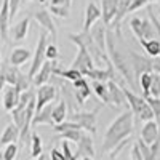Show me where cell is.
<instances>
[{"label": "cell", "mask_w": 160, "mask_h": 160, "mask_svg": "<svg viewBox=\"0 0 160 160\" xmlns=\"http://www.w3.org/2000/svg\"><path fill=\"white\" fill-rule=\"evenodd\" d=\"M0 148H2V142H0ZM0 160H3V152H0Z\"/></svg>", "instance_id": "cell-49"}, {"label": "cell", "mask_w": 160, "mask_h": 160, "mask_svg": "<svg viewBox=\"0 0 160 160\" xmlns=\"http://www.w3.org/2000/svg\"><path fill=\"white\" fill-rule=\"evenodd\" d=\"M18 151H19V148H18L16 142L5 146V149H3V160H15L18 157Z\"/></svg>", "instance_id": "cell-34"}, {"label": "cell", "mask_w": 160, "mask_h": 160, "mask_svg": "<svg viewBox=\"0 0 160 160\" xmlns=\"http://www.w3.org/2000/svg\"><path fill=\"white\" fill-rule=\"evenodd\" d=\"M53 108H55V104H48L45 109H42L38 114H35V117L32 120V127H35V125L55 127V122H53Z\"/></svg>", "instance_id": "cell-21"}, {"label": "cell", "mask_w": 160, "mask_h": 160, "mask_svg": "<svg viewBox=\"0 0 160 160\" xmlns=\"http://www.w3.org/2000/svg\"><path fill=\"white\" fill-rule=\"evenodd\" d=\"M98 112H99V108H96L95 111H80V112H72L69 115V120L77 125L82 127L83 131L90 133V135L95 136L96 133V117H98Z\"/></svg>", "instance_id": "cell-6"}, {"label": "cell", "mask_w": 160, "mask_h": 160, "mask_svg": "<svg viewBox=\"0 0 160 160\" xmlns=\"http://www.w3.org/2000/svg\"><path fill=\"white\" fill-rule=\"evenodd\" d=\"M68 37H69L71 42H74V43L77 45V48H78L77 56H75V59L72 61L71 68L80 71V72H82V75L85 77L90 71H93V69L96 68V66H95V61H93V58H91V55H90L87 43L83 42L82 34H74V32H72V34H69Z\"/></svg>", "instance_id": "cell-3"}, {"label": "cell", "mask_w": 160, "mask_h": 160, "mask_svg": "<svg viewBox=\"0 0 160 160\" xmlns=\"http://www.w3.org/2000/svg\"><path fill=\"white\" fill-rule=\"evenodd\" d=\"M130 29L135 34L138 40H144V31H142V19L141 18H131L130 19Z\"/></svg>", "instance_id": "cell-33"}, {"label": "cell", "mask_w": 160, "mask_h": 160, "mask_svg": "<svg viewBox=\"0 0 160 160\" xmlns=\"http://www.w3.org/2000/svg\"><path fill=\"white\" fill-rule=\"evenodd\" d=\"M78 158H83V157H95V144H93V138L90 133H83L82 139L77 144V152Z\"/></svg>", "instance_id": "cell-16"}, {"label": "cell", "mask_w": 160, "mask_h": 160, "mask_svg": "<svg viewBox=\"0 0 160 160\" xmlns=\"http://www.w3.org/2000/svg\"><path fill=\"white\" fill-rule=\"evenodd\" d=\"M141 47L144 48V51L148 53L151 58H158L160 56V40L158 38H152V40H139Z\"/></svg>", "instance_id": "cell-26"}, {"label": "cell", "mask_w": 160, "mask_h": 160, "mask_svg": "<svg viewBox=\"0 0 160 160\" xmlns=\"http://www.w3.org/2000/svg\"><path fill=\"white\" fill-rule=\"evenodd\" d=\"M19 138H21V130L15 123H8L2 133V136H0V142H2V146H8L16 142Z\"/></svg>", "instance_id": "cell-23"}, {"label": "cell", "mask_w": 160, "mask_h": 160, "mask_svg": "<svg viewBox=\"0 0 160 160\" xmlns=\"http://www.w3.org/2000/svg\"><path fill=\"white\" fill-rule=\"evenodd\" d=\"M152 80H154V72H146L139 77V85H141V90L144 93V98H148L149 96V93H151V87H152Z\"/></svg>", "instance_id": "cell-32"}, {"label": "cell", "mask_w": 160, "mask_h": 160, "mask_svg": "<svg viewBox=\"0 0 160 160\" xmlns=\"http://www.w3.org/2000/svg\"><path fill=\"white\" fill-rule=\"evenodd\" d=\"M106 26L104 22H96L95 26L91 28L90 31V35L93 38V42H95V45L101 50V51H106L108 53V48H106Z\"/></svg>", "instance_id": "cell-18"}, {"label": "cell", "mask_w": 160, "mask_h": 160, "mask_svg": "<svg viewBox=\"0 0 160 160\" xmlns=\"http://www.w3.org/2000/svg\"><path fill=\"white\" fill-rule=\"evenodd\" d=\"M56 98V88L47 83V85H42L38 87L37 91H35V101H37V112L38 114L42 109H45L48 104H51V101Z\"/></svg>", "instance_id": "cell-7"}, {"label": "cell", "mask_w": 160, "mask_h": 160, "mask_svg": "<svg viewBox=\"0 0 160 160\" xmlns=\"http://www.w3.org/2000/svg\"><path fill=\"white\" fill-rule=\"evenodd\" d=\"M148 2H152V3H155V2H158V0H148Z\"/></svg>", "instance_id": "cell-53"}, {"label": "cell", "mask_w": 160, "mask_h": 160, "mask_svg": "<svg viewBox=\"0 0 160 160\" xmlns=\"http://www.w3.org/2000/svg\"><path fill=\"white\" fill-rule=\"evenodd\" d=\"M83 133H85L83 130H68V131L59 133L58 138L62 139V141H68V142H75V144H78L80 139H82V136H83Z\"/></svg>", "instance_id": "cell-31"}, {"label": "cell", "mask_w": 160, "mask_h": 160, "mask_svg": "<svg viewBox=\"0 0 160 160\" xmlns=\"http://www.w3.org/2000/svg\"><path fill=\"white\" fill-rule=\"evenodd\" d=\"M29 24H31V19H29V18H22L19 22H16L15 26H11V28H10V35H11V38L16 40V42L26 38V35H28V31H29Z\"/></svg>", "instance_id": "cell-22"}, {"label": "cell", "mask_w": 160, "mask_h": 160, "mask_svg": "<svg viewBox=\"0 0 160 160\" xmlns=\"http://www.w3.org/2000/svg\"><path fill=\"white\" fill-rule=\"evenodd\" d=\"M58 56H59V51H58L56 43H48V47H47V59L48 61H56Z\"/></svg>", "instance_id": "cell-40"}, {"label": "cell", "mask_w": 160, "mask_h": 160, "mask_svg": "<svg viewBox=\"0 0 160 160\" xmlns=\"http://www.w3.org/2000/svg\"><path fill=\"white\" fill-rule=\"evenodd\" d=\"M47 47H48V34L45 31L40 32L38 37V42L34 51V56H32V64H31V69H29V77L34 78L37 75V72L40 71V68L43 66V62L47 61Z\"/></svg>", "instance_id": "cell-5"}, {"label": "cell", "mask_w": 160, "mask_h": 160, "mask_svg": "<svg viewBox=\"0 0 160 160\" xmlns=\"http://www.w3.org/2000/svg\"><path fill=\"white\" fill-rule=\"evenodd\" d=\"M123 93H125L127 102L131 108L133 115H135L139 122L146 123V122H149V120H155V115H154L151 106L148 104L144 96H138L136 93H133V90H128V88H123Z\"/></svg>", "instance_id": "cell-4"}, {"label": "cell", "mask_w": 160, "mask_h": 160, "mask_svg": "<svg viewBox=\"0 0 160 160\" xmlns=\"http://www.w3.org/2000/svg\"><path fill=\"white\" fill-rule=\"evenodd\" d=\"M21 99V91L15 85H7L3 88V109L7 112H11L13 109L19 104Z\"/></svg>", "instance_id": "cell-12"}, {"label": "cell", "mask_w": 160, "mask_h": 160, "mask_svg": "<svg viewBox=\"0 0 160 160\" xmlns=\"http://www.w3.org/2000/svg\"><path fill=\"white\" fill-rule=\"evenodd\" d=\"M149 96L160 98V75L158 74H154V80H152V87H151Z\"/></svg>", "instance_id": "cell-39"}, {"label": "cell", "mask_w": 160, "mask_h": 160, "mask_svg": "<svg viewBox=\"0 0 160 160\" xmlns=\"http://www.w3.org/2000/svg\"><path fill=\"white\" fill-rule=\"evenodd\" d=\"M108 87H109V95H111L112 106H117V108H118V106H122L123 102H127L125 93H123V87H120L115 80H109Z\"/></svg>", "instance_id": "cell-20"}, {"label": "cell", "mask_w": 160, "mask_h": 160, "mask_svg": "<svg viewBox=\"0 0 160 160\" xmlns=\"http://www.w3.org/2000/svg\"><path fill=\"white\" fill-rule=\"evenodd\" d=\"M53 7H64V8H69L71 10V5H72V0H51Z\"/></svg>", "instance_id": "cell-44"}, {"label": "cell", "mask_w": 160, "mask_h": 160, "mask_svg": "<svg viewBox=\"0 0 160 160\" xmlns=\"http://www.w3.org/2000/svg\"><path fill=\"white\" fill-rule=\"evenodd\" d=\"M101 16H102V15H101V8H99L98 5H95L93 2L88 3L87 8H85V21H83V31H82V32L88 34V32L91 31L93 26L99 21Z\"/></svg>", "instance_id": "cell-13"}, {"label": "cell", "mask_w": 160, "mask_h": 160, "mask_svg": "<svg viewBox=\"0 0 160 160\" xmlns=\"http://www.w3.org/2000/svg\"><path fill=\"white\" fill-rule=\"evenodd\" d=\"M21 2H22V0H10V21H13V18L18 15V10L21 7Z\"/></svg>", "instance_id": "cell-41"}, {"label": "cell", "mask_w": 160, "mask_h": 160, "mask_svg": "<svg viewBox=\"0 0 160 160\" xmlns=\"http://www.w3.org/2000/svg\"><path fill=\"white\" fill-rule=\"evenodd\" d=\"M2 71L5 74V80H7V85H15L16 87V82L19 78V74L21 71L18 68H15V66H11L10 62L8 64H2Z\"/></svg>", "instance_id": "cell-27"}, {"label": "cell", "mask_w": 160, "mask_h": 160, "mask_svg": "<svg viewBox=\"0 0 160 160\" xmlns=\"http://www.w3.org/2000/svg\"><path fill=\"white\" fill-rule=\"evenodd\" d=\"M133 127H135V115H133V112L131 111L122 112L106 130L104 141H102V151L111 152L120 142H123L125 139H130V135L133 133Z\"/></svg>", "instance_id": "cell-1"}, {"label": "cell", "mask_w": 160, "mask_h": 160, "mask_svg": "<svg viewBox=\"0 0 160 160\" xmlns=\"http://www.w3.org/2000/svg\"><path fill=\"white\" fill-rule=\"evenodd\" d=\"M35 160H51V157H50V154H42L38 158H35Z\"/></svg>", "instance_id": "cell-48"}, {"label": "cell", "mask_w": 160, "mask_h": 160, "mask_svg": "<svg viewBox=\"0 0 160 160\" xmlns=\"http://www.w3.org/2000/svg\"><path fill=\"white\" fill-rule=\"evenodd\" d=\"M10 0H3L0 8V40L7 42L10 35Z\"/></svg>", "instance_id": "cell-14"}, {"label": "cell", "mask_w": 160, "mask_h": 160, "mask_svg": "<svg viewBox=\"0 0 160 160\" xmlns=\"http://www.w3.org/2000/svg\"><path fill=\"white\" fill-rule=\"evenodd\" d=\"M131 64H130V68H133V71H135V80L138 82L139 77L146 72H154V62L148 58H144V56H139L136 55V53H133L131 51Z\"/></svg>", "instance_id": "cell-8"}, {"label": "cell", "mask_w": 160, "mask_h": 160, "mask_svg": "<svg viewBox=\"0 0 160 160\" xmlns=\"http://www.w3.org/2000/svg\"><path fill=\"white\" fill-rule=\"evenodd\" d=\"M53 130H55L58 135H59V133L68 131V130H82V127L77 125V123H74V122H71V120H68V122H62V123H59V125H55V127H53Z\"/></svg>", "instance_id": "cell-35"}, {"label": "cell", "mask_w": 160, "mask_h": 160, "mask_svg": "<svg viewBox=\"0 0 160 160\" xmlns=\"http://www.w3.org/2000/svg\"><path fill=\"white\" fill-rule=\"evenodd\" d=\"M5 85H7V80H5V74H3L2 68H0V91H2V90L5 88Z\"/></svg>", "instance_id": "cell-46"}, {"label": "cell", "mask_w": 160, "mask_h": 160, "mask_svg": "<svg viewBox=\"0 0 160 160\" xmlns=\"http://www.w3.org/2000/svg\"><path fill=\"white\" fill-rule=\"evenodd\" d=\"M146 101H148V104L151 106V109L157 118V122H160V98H152V96H148L146 98Z\"/></svg>", "instance_id": "cell-36"}, {"label": "cell", "mask_w": 160, "mask_h": 160, "mask_svg": "<svg viewBox=\"0 0 160 160\" xmlns=\"http://www.w3.org/2000/svg\"><path fill=\"white\" fill-rule=\"evenodd\" d=\"M61 151H62L66 160H78V155L72 152V149H71V146H69L68 141H62V144H61Z\"/></svg>", "instance_id": "cell-38"}, {"label": "cell", "mask_w": 160, "mask_h": 160, "mask_svg": "<svg viewBox=\"0 0 160 160\" xmlns=\"http://www.w3.org/2000/svg\"><path fill=\"white\" fill-rule=\"evenodd\" d=\"M82 160H95V158H93V157H83Z\"/></svg>", "instance_id": "cell-50"}, {"label": "cell", "mask_w": 160, "mask_h": 160, "mask_svg": "<svg viewBox=\"0 0 160 160\" xmlns=\"http://www.w3.org/2000/svg\"><path fill=\"white\" fill-rule=\"evenodd\" d=\"M158 21H160V7H158Z\"/></svg>", "instance_id": "cell-54"}, {"label": "cell", "mask_w": 160, "mask_h": 160, "mask_svg": "<svg viewBox=\"0 0 160 160\" xmlns=\"http://www.w3.org/2000/svg\"><path fill=\"white\" fill-rule=\"evenodd\" d=\"M66 117H68L66 101H59L55 108H53V122H55V125H59V123L66 122Z\"/></svg>", "instance_id": "cell-30"}, {"label": "cell", "mask_w": 160, "mask_h": 160, "mask_svg": "<svg viewBox=\"0 0 160 160\" xmlns=\"http://www.w3.org/2000/svg\"><path fill=\"white\" fill-rule=\"evenodd\" d=\"M93 93L104 102V104H112L111 102V95H109V87L108 82H98V80H93Z\"/></svg>", "instance_id": "cell-25"}, {"label": "cell", "mask_w": 160, "mask_h": 160, "mask_svg": "<svg viewBox=\"0 0 160 160\" xmlns=\"http://www.w3.org/2000/svg\"><path fill=\"white\" fill-rule=\"evenodd\" d=\"M34 19L38 22V26L42 28L47 34L51 35L53 40H56L58 37V31H56V26L53 22V18H51V13L48 10H38L34 13Z\"/></svg>", "instance_id": "cell-9"}, {"label": "cell", "mask_w": 160, "mask_h": 160, "mask_svg": "<svg viewBox=\"0 0 160 160\" xmlns=\"http://www.w3.org/2000/svg\"><path fill=\"white\" fill-rule=\"evenodd\" d=\"M58 68V61H45L43 66L40 68V71L37 72V75L32 78V83L38 88L42 85H47L48 80L51 78V75H55V69Z\"/></svg>", "instance_id": "cell-11"}, {"label": "cell", "mask_w": 160, "mask_h": 160, "mask_svg": "<svg viewBox=\"0 0 160 160\" xmlns=\"http://www.w3.org/2000/svg\"><path fill=\"white\" fill-rule=\"evenodd\" d=\"M118 10V0H101V18L104 26H111Z\"/></svg>", "instance_id": "cell-15"}, {"label": "cell", "mask_w": 160, "mask_h": 160, "mask_svg": "<svg viewBox=\"0 0 160 160\" xmlns=\"http://www.w3.org/2000/svg\"><path fill=\"white\" fill-rule=\"evenodd\" d=\"M117 35L108 29V32H106V48H108V56L112 62V66L115 68V71L122 75L128 83H131V87L135 85V82H133V75H131V69H130V64L127 62V59L122 56V53H120V50H117Z\"/></svg>", "instance_id": "cell-2"}, {"label": "cell", "mask_w": 160, "mask_h": 160, "mask_svg": "<svg viewBox=\"0 0 160 160\" xmlns=\"http://www.w3.org/2000/svg\"><path fill=\"white\" fill-rule=\"evenodd\" d=\"M136 144H138V148H139L141 152H142L144 160H155V158H157V154H158V149H160V139L155 141L152 146H148L142 139H138Z\"/></svg>", "instance_id": "cell-24"}, {"label": "cell", "mask_w": 160, "mask_h": 160, "mask_svg": "<svg viewBox=\"0 0 160 160\" xmlns=\"http://www.w3.org/2000/svg\"><path fill=\"white\" fill-rule=\"evenodd\" d=\"M148 3H149L148 0H133L131 5H130V8H128V13H135V11L141 10L142 7H146Z\"/></svg>", "instance_id": "cell-42"}, {"label": "cell", "mask_w": 160, "mask_h": 160, "mask_svg": "<svg viewBox=\"0 0 160 160\" xmlns=\"http://www.w3.org/2000/svg\"><path fill=\"white\" fill-rule=\"evenodd\" d=\"M130 160H144L142 152H141V149L138 148L136 142H135V146H133V149H131V158H130Z\"/></svg>", "instance_id": "cell-43"}, {"label": "cell", "mask_w": 160, "mask_h": 160, "mask_svg": "<svg viewBox=\"0 0 160 160\" xmlns=\"http://www.w3.org/2000/svg\"><path fill=\"white\" fill-rule=\"evenodd\" d=\"M74 85V95H75V99H77V102L78 104H83L90 96H91V87L88 85V82H87V78L83 77V78H80V80H77V82H74L72 83Z\"/></svg>", "instance_id": "cell-19"}, {"label": "cell", "mask_w": 160, "mask_h": 160, "mask_svg": "<svg viewBox=\"0 0 160 160\" xmlns=\"http://www.w3.org/2000/svg\"><path fill=\"white\" fill-rule=\"evenodd\" d=\"M109 160H118L117 157H109Z\"/></svg>", "instance_id": "cell-51"}, {"label": "cell", "mask_w": 160, "mask_h": 160, "mask_svg": "<svg viewBox=\"0 0 160 160\" xmlns=\"http://www.w3.org/2000/svg\"><path fill=\"white\" fill-rule=\"evenodd\" d=\"M32 56V53L29 48H24V47H16L13 48L11 53H10V58H8V62L11 66H15V68H19L22 66L26 61H29Z\"/></svg>", "instance_id": "cell-17"}, {"label": "cell", "mask_w": 160, "mask_h": 160, "mask_svg": "<svg viewBox=\"0 0 160 160\" xmlns=\"http://www.w3.org/2000/svg\"><path fill=\"white\" fill-rule=\"evenodd\" d=\"M141 139L148 146H152L155 141H158L160 139V122H157V120H149V122L142 123Z\"/></svg>", "instance_id": "cell-10"}, {"label": "cell", "mask_w": 160, "mask_h": 160, "mask_svg": "<svg viewBox=\"0 0 160 160\" xmlns=\"http://www.w3.org/2000/svg\"><path fill=\"white\" fill-rule=\"evenodd\" d=\"M152 62H154V74H158L160 75V56L155 58Z\"/></svg>", "instance_id": "cell-47"}, {"label": "cell", "mask_w": 160, "mask_h": 160, "mask_svg": "<svg viewBox=\"0 0 160 160\" xmlns=\"http://www.w3.org/2000/svg\"><path fill=\"white\" fill-rule=\"evenodd\" d=\"M38 2H40V3H45V2H48V0H38Z\"/></svg>", "instance_id": "cell-52"}, {"label": "cell", "mask_w": 160, "mask_h": 160, "mask_svg": "<svg viewBox=\"0 0 160 160\" xmlns=\"http://www.w3.org/2000/svg\"><path fill=\"white\" fill-rule=\"evenodd\" d=\"M55 75H59V77L69 80V82H72V83L77 82V80H80V78H83L82 72L77 71V69H72V68H69V69H59V68H56L55 69Z\"/></svg>", "instance_id": "cell-29"}, {"label": "cell", "mask_w": 160, "mask_h": 160, "mask_svg": "<svg viewBox=\"0 0 160 160\" xmlns=\"http://www.w3.org/2000/svg\"><path fill=\"white\" fill-rule=\"evenodd\" d=\"M51 15H55V16H58V18H61V19H66V18H69V8H64V7H53V5H50V10H48Z\"/></svg>", "instance_id": "cell-37"}, {"label": "cell", "mask_w": 160, "mask_h": 160, "mask_svg": "<svg viewBox=\"0 0 160 160\" xmlns=\"http://www.w3.org/2000/svg\"><path fill=\"white\" fill-rule=\"evenodd\" d=\"M42 154H43V142H42V138H40L35 131H32V133H31V157L38 158Z\"/></svg>", "instance_id": "cell-28"}, {"label": "cell", "mask_w": 160, "mask_h": 160, "mask_svg": "<svg viewBox=\"0 0 160 160\" xmlns=\"http://www.w3.org/2000/svg\"><path fill=\"white\" fill-rule=\"evenodd\" d=\"M50 157H51V160H66L62 151H58L56 148H53V149L50 151Z\"/></svg>", "instance_id": "cell-45"}]
</instances>
